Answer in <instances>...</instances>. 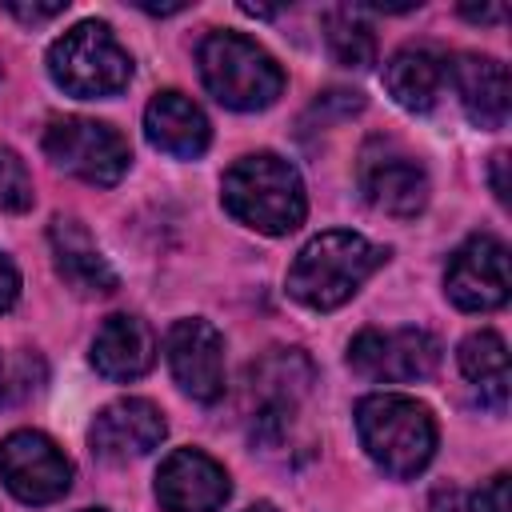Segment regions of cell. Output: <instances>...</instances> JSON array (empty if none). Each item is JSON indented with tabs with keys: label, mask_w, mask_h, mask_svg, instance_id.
Segmentation results:
<instances>
[{
	"label": "cell",
	"mask_w": 512,
	"mask_h": 512,
	"mask_svg": "<svg viewBox=\"0 0 512 512\" xmlns=\"http://www.w3.org/2000/svg\"><path fill=\"white\" fill-rule=\"evenodd\" d=\"M48 244H52V264L72 292H80V296L116 292V272H112L108 256L96 248V240L88 236V228L76 216H56L48 228Z\"/></svg>",
	"instance_id": "obj_16"
},
{
	"label": "cell",
	"mask_w": 512,
	"mask_h": 512,
	"mask_svg": "<svg viewBox=\"0 0 512 512\" xmlns=\"http://www.w3.org/2000/svg\"><path fill=\"white\" fill-rule=\"evenodd\" d=\"M220 200L232 220L264 236H288L292 228L304 224L308 212L300 172L276 152L240 156L220 180Z\"/></svg>",
	"instance_id": "obj_2"
},
{
	"label": "cell",
	"mask_w": 512,
	"mask_h": 512,
	"mask_svg": "<svg viewBox=\"0 0 512 512\" xmlns=\"http://www.w3.org/2000/svg\"><path fill=\"white\" fill-rule=\"evenodd\" d=\"M84 512H108V508H84Z\"/></svg>",
	"instance_id": "obj_29"
},
{
	"label": "cell",
	"mask_w": 512,
	"mask_h": 512,
	"mask_svg": "<svg viewBox=\"0 0 512 512\" xmlns=\"http://www.w3.org/2000/svg\"><path fill=\"white\" fill-rule=\"evenodd\" d=\"M16 296H20V272H16V264L0 252V312H8V308L16 304Z\"/></svg>",
	"instance_id": "obj_25"
},
{
	"label": "cell",
	"mask_w": 512,
	"mask_h": 512,
	"mask_svg": "<svg viewBox=\"0 0 512 512\" xmlns=\"http://www.w3.org/2000/svg\"><path fill=\"white\" fill-rule=\"evenodd\" d=\"M460 16H468V20H484V24H492V20H504V8H496V4H488V8H460Z\"/></svg>",
	"instance_id": "obj_27"
},
{
	"label": "cell",
	"mask_w": 512,
	"mask_h": 512,
	"mask_svg": "<svg viewBox=\"0 0 512 512\" xmlns=\"http://www.w3.org/2000/svg\"><path fill=\"white\" fill-rule=\"evenodd\" d=\"M448 80L460 92V108L476 128H504L508 120V68L496 56L464 52L448 64Z\"/></svg>",
	"instance_id": "obj_17"
},
{
	"label": "cell",
	"mask_w": 512,
	"mask_h": 512,
	"mask_svg": "<svg viewBox=\"0 0 512 512\" xmlns=\"http://www.w3.org/2000/svg\"><path fill=\"white\" fill-rule=\"evenodd\" d=\"M324 44H328L332 60L352 68V72H364V68L376 64L372 24L356 8H328L324 12Z\"/></svg>",
	"instance_id": "obj_20"
},
{
	"label": "cell",
	"mask_w": 512,
	"mask_h": 512,
	"mask_svg": "<svg viewBox=\"0 0 512 512\" xmlns=\"http://www.w3.org/2000/svg\"><path fill=\"white\" fill-rule=\"evenodd\" d=\"M0 480L24 504H52L72 488V460L36 428H16L0 440Z\"/></svg>",
	"instance_id": "obj_8"
},
{
	"label": "cell",
	"mask_w": 512,
	"mask_h": 512,
	"mask_svg": "<svg viewBox=\"0 0 512 512\" xmlns=\"http://www.w3.org/2000/svg\"><path fill=\"white\" fill-rule=\"evenodd\" d=\"M152 364H156V332L140 316L112 312L96 328V336H92V368L104 380L128 384V380H140Z\"/></svg>",
	"instance_id": "obj_15"
},
{
	"label": "cell",
	"mask_w": 512,
	"mask_h": 512,
	"mask_svg": "<svg viewBox=\"0 0 512 512\" xmlns=\"http://www.w3.org/2000/svg\"><path fill=\"white\" fill-rule=\"evenodd\" d=\"M388 256L392 252L384 244L360 232H348V228L320 232L296 252L288 268V296L312 312H332L348 304L360 292V284L388 264Z\"/></svg>",
	"instance_id": "obj_1"
},
{
	"label": "cell",
	"mask_w": 512,
	"mask_h": 512,
	"mask_svg": "<svg viewBox=\"0 0 512 512\" xmlns=\"http://www.w3.org/2000/svg\"><path fill=\"white\" fill-rule=\"evenodd\" d=\"M44 360L32 348H16V352H0V412L12 404H24L32 392H40L44 384Z\"/></svg>",
	"instance_id": "obj_21"
},
{
	"label": "cell",
	"mask_w": 512,
	"mask_h": 512,
	"mask_svg": "<svg viewBox=\"0 0 512 512\" xmlns=\"http://www.w3.org/2000/svg\"><path fill=\"white\" fill-rule=\"evenodd\" d=\"M456 364L488 396L492 408H504V400H508V348H504L500 332H492V328L468 332L456 348Z\"/></svg>",
	"instance_id": "obj_19"
},
{
	"label": "cell",
	"mask_w": 512,
	"mask_h": 512,
	"mask_svg": "<svg viewBox=\"0 0 512 512\" xmlns=\"http://www.w3.org/2000/svg\"><path fill=\"white\" fill-rule=\"evenodd\" d=\"M444 292L464 312H492L508 300V248L492 232L468 236L448 268H444Z\"/></svg>",
	"instance_id": "obj_10"
},
{
	"label": "cell",
	"mask_w": 512,
	"mask_h": 512,
	"mask_svg": "<svg viewBox=\"0 0 512 512\" xmlns=\"http://www.w3.org/2000/svg\"><path fill=\"white\" fill-rule=\"evenodd\" d=\"M232 496V480L204 448H176L156 472V500L168 512H220Z\"/></svg>",
	"instance_id": "obj_12"
},
{
	"label": "cell",
	"mask_w": 512,
	"mask_h": 512,
	"mask_svg": "<svg viewBox=\"0 0 512 512\" xmlns=\"http://www.w3.org/2000/svg\"><path fill=\"white\" fill-rule=\"evenodd\" d=\"M32 176L20 152L0 144V212H28L32 208Z\"/></svg>",
	"instance_id": "obj_22"
},
{
	"label": "cell",
	"mask_w": 512,
	"mask_h": 512,
	"mask_svg": "<svg viewBox=\"0 0 512 512\" xmlns=\"http://www.w3.org/2000/svg\"><path fill=\"white\" fill-rule=\"evenodd\" d=\"M356 436L368 460L392 480H412L436 456V420L428 404L400 392H372L356 404Z\"/></svg>",
	"instance_id": "obj_3"
},
{
	"label": "cell",
	"mask_w": 512,
	"mask_h": 512,
	"mask_svg": "<svg viewBox=\"0 0 512 512\" xmlns=\"http://www.w3.org/2000/svg\"><path fill=\"white\" fill-rule=\"evenodd\" d=\"M348 364L376 384L424 380L440 364V340L424 328H364L348 344Z\"/></svg>",
	"instance_id": "obj_7"
},
{
	"label": "cell",
	"mask_w": 512,
	"mask_h": 512,
	"mask_svg": "<svg viewBox=\"0 0 512 512\" xmlns=\"http://www.w3.org/2000/svg\"><path fill=\"white\" fill-rule=\"evenodd\" d=\"M16 20H24V24H36V20H52V16H60L64 8H68V0H52V4H4Z\"/></svg>",
	"instance_id": "obj_24"
},
{
	"label": "cell",
	"mask_w": 512,
	"mask_h": 512,
	"mask_svg": "<svg viewBox=\"0 0 512 512\" xmlns=\"http://www.w3.org/2000/svg\"><path fill=\"white\" fill-rule=\"evenodd\" d=\"M472 512H508V472H496V476L472 496Z\"/></svg>",
	"instance_id": "obj_23"
},
{
	"label": "cell",
	"mask_w": 512,
	"mask_h": 512,
	"mask_svg": "<svg viewBox=\"0 0 512 512\" xmlns=\"http://www.w3.org/2000/svg\"><path fill=\"white\" fill-rule=\"evenodd\" d=\"M448 84V60L432 44H404L384 64V88L404 112H432Z\"/></svg>",
	"instance_id": "obj_18"
},
{
	"label": "cell",
	"mask_w": 512,
	"mask_h": 512,
	"mask_svg": "<svg viewBox=\"0 0 512 512\" xmlns=\"http://www.w3.org/2000/svg\"><path fill=\"white\" fill-rule=\"evenodd\" d=\"M196 64L204 88L232 112L272 108L284 92V68L276 64V56L232 28L208 32L196 48Z\"/></svg>",
	"instance_id": "obj_4"
},
{
	"label": "cell",
	"mask_w": 512,
	"mask_h": 512,
	"mask_svg": "<svg viewBox=\"0 0 512 512\" xmlns=\"http://www.w3.org/2000/svg\"><path fill=\"white\" fill-rule=\"evenodd\" d=\"M48 76L80 100L116 96L132 80V56L104 20H80L48 48Z\"/></svg>",
	"instance_id": "obj_5"
},
{
	"label": "cell",
	"mask_w": 512,
	"mask_h": 512,
	"mask_svg": "<svg viewBox=\"0 0 512 512\" xmlns=\"http://www.w3.org/2000/svg\"><path fill=\"white\" fill-rule=\"evenodd\" d=\"M244 512H276V504H268V500H260V504H248Z\"/></svg>",
	"instance_id": "obj_28"
},
{
	"label": "cell",
	"mask_w": 512,
	"mask_h": 512,
	"mask_svg": "<svg viewBox=\"0 0 512 512\" xmlns=\"http://www.w3.org/2000/svg\"><path fill=\"white\" fill-rule=\"evenodd\" d=\"M356 180L364 200L384 216H416L428 204V172L424 164L404 152L396 140H368L356 164Z\"/></svg>",
	"instance_id": "obj_9"
},
{
	"label": "cell",
	"mask_w": 512,
	"mask_h": 512,
	"mask_svg": "<svg viewBox=\"0 0 512 512\" xmlns=\"http://www.w3.org/2000/svg\"><path fill=\"white\" fill-rule=\"evenodd\" d=\"M164 432H168V420L152 400L124 396L96 412V420L88 428V444L100 460L124 464V460H140L152 448H160Z\"/></svg>",
	"instance_id": "obj_13"
},
{
	"label": "cell",
	"mask_w": 512,
	"mask_h": 512,
	"mask_svg": "<svg viewBox=\"0 0 512 512\" xmlns=\"http://www.w3.org/2000/svg\"><path fill=\"white\" fill-rule=\"evenodd\" d=\"M144 136L164 156L196 160L212 144V124H208V116H204V108L196 100H188L184 92L168 88V92H156L148 100V108H144Z\"/></svg>",
	"instance_id": "obj_14"
},
{
	"label": "cell",
	"mask_w": 512,
	"mask_h": 512,
	"mask_svg": "<svg viewBox=\"0 0 512 512\" xmlns=\"http://www.w3.org/2000/svg\"><path fill=\"white\" fill-rule=\"evenodd\" d=\"M164 356L184 396L200 404H216L224 396V336L208 320H176L164 336Z\"/></svg>",
	"instance_id": "obj_11"
},
{
	"label": "cell",
	"mask_w": 512,
	"mask_h": 512,
	"mask_svg": "<svg viewBox=\"0 0 512 512\" xmlns=\"http://www.w3.org/2000/svg\"><path fill=\"white\" fill-rule=\"evenodd\" d=\"M44 152L60 172L84 184H96V188H112L132 164L128 140L112 124L88 120V116L52 120L44 132Z\"/></svg>",
	"instance_id": "obj_6"
},
{
	"label": "cell",
	"mask_w": 512,
	"mask_h": 512,
	"mask_svg": "<svg viewBox=\"0 0 512 512\" xmlns=\"http://www.w3.org/2000/svg\"><path fill=\"white\" fill-rule=\"evenodd\" d=\"M504 168H508V152H496L492 156V192L500 204H508V180H504Z\"/></svg>",
	"instance_id": "obj_26"
}]
</instances>
